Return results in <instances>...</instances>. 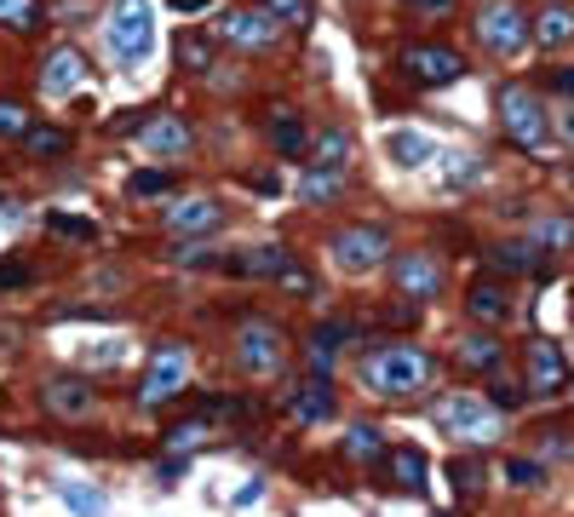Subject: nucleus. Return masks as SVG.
<instances>
[{
	"mask_svg": "<svg viewBox=\"0 0 574 517\" xmlns=\"http://www.w3.org/2000/svg\"><path fill=\"white\" fill-rule=\"evenodd\" d=\"M437 420L454 431V437H471V443H488V431H495V414L477 408L471 396H448V403L437 408Z\"/></svg>",
	"mask_w": 574,
	"mask_h": 517,
	"instance_id": "nucleus-9",
	"label": "nucleus"
},
{
	"mask_svg": "<svg viewBox=\"0 0 574 517\" xmlns=\"http://www.w3.org/2000/svg\"><path fill=\"white\" fill-rule=\"evenodd\" d=\"M24 144H29L35 155H64V150H70V133H58V127H29Z\"/></svg>",
	"mask_w": 574,
	"mask_h": 517,
	"instance_id": "nucleus-30",
	"label": "nucleus"
},
{
	"mask_svg": "<svg viewBox=\"0 0 574 517\" xmlns=\"http://www.w3.org/2000/svg\"><path fill=\"white\" fill-rule=\"evenodd\" d=\"M178 64L190 75H213V41H208V35H196V29H184L178 35Z\"/></svg>",
	"mask_w": 574,
	"mask_h": 517,
	"instance_id": "nucleus-22",
	"label": "nucleus"
},
{
	"mask_svg": "<svg viewBox=\"0 0 574 517\" xmlns=\"http://www.w3.org/2000/svg\"><path fill=\"white\" fill-rule=\"evenodd\" d=\"M558 122H563V127H558V138H563V144H574V110H563Z\"/></svg>",
	"mask_w": 574,
	"mask_h": 517,
	"instance_id": "nucleus-44",
	"label": "nucleus"
},
{
	"mask_svg": "<svg viewBox=\"0 0 574 517\" xmlns=\"http://www.w3.org/2000/svg\"><path fill=\"white\" fill-rule=\"evenodd\" d=\"M528 41H540L546 52H563L574 41V12L569 7H546L535 24H528Z\"/></svg>",
	"mask_w": 574,
	"mask_h": 517,
	"instance_id": "nucleus-18",
	"label": "nucleus"
},
{
	"mask_svg": "<svg viewBox=\"0 0 574 517\" xmlns=\"http://www.w3.org/2000/svg\"><path fill=\"white\" fill-rule=\"evenodd\" d=\"M327 196H339V173L334 167H311L304 173V202H327Z\"/></svg>",
	"mask_w": 574,
	"mask_h": 517,
	"instance_id": "nucleus-31",
	"label": "nucleus"
},
{
	"mask_svg": "<svg viewBox=\"0 0 574 517\" xmlns=\"http://www.w3.org/2000/svg\"><path fill=\"white\" fill-rule=\"evenodd\" d=\"M80 81H87V64H80V52H52L47 58V75H40V92H47V98H70Z\"/></svg>",
	"mask_w": 574,
	"mask_h": 517,
	"instance_id": "nucleus-16",
	"label": "nucleus"
},
{
	"mask_svg": "<svg viewBox=\"0 0 574 517\" xmlns=\"http://www.w3.org/2000/svg\"><path fill=\"white\" fill-rule=\"evenodd\" d=\"M569 386V363L558 345H535L528 351V396H546V391H563Z\"/></svg>",
	"mask_w": 574,
	"mask_h": 517,
	"instance_id": "nucleus-14",
	"label": "nucleus"
},
{
	"mask_svg": "<svg viewBox=\"0 0 574 517\" xmlns=\"http://www.w3.org/2000/svg\"><path fill=\"white\" fill-rule=\"evenodd\" d=\"M477 41L495 58H517L528 47V17L517 0H483L477 7Z\"/></svg>",
	"mask_w": 574,
	"mask_h": 517,
	"instance_id": "nucleus-4",
	"label": "nucleus"
},
{
	"mask_svg": "<svg viewBox=\"0 0 574 517\" xmlns=\"http://www.w3.org/2000/svg\"><path fill=\"white\" fill-rule=\"evenodd\" d=\"M465 311L477 316V323L500 328V323H511V288H500V282H477V288L465 293Z\"/></svg>",
	"mask_w": 574,
	"mask_h": 517,
	"instance_id": "nucleus-17",
	"label": "nucleus"
},
{
	"mask_svg": "<svg viewBox=\"0 0 574 517\" xmlns=\"http://www.w3.org/2000/svg\"><path fill=\"white\" fill-rule=\"evenodd\" d=\"M506 477H517V483H540V466H528V461H517V466H506Z\"/></svg>",
	"mask_w": 574,
	"mask_h": 517,
	"instance_id": "nucleus-39",
	"label": "nucleus"
},
{
	"mask_svg": "<svg viewBox=\"0 0 574 517\" xmlns=\"http://www.w3.org/2000/svg\"><path fill=\"white\" fill-rule=\"evenodd\" d=\"M430 380V356L420 345H385L374 356H362V386L379 396H408Z\"/></svg>",
	"mask_w": 574,
	"mask_h": 517,
	"instance_id": "nucleus-2",
	"label": "nucleus"
},
{
	"mask_svg": "<svg viewBox=\"0 0 574 517\" xmlns=\"http://www.w3.org/2000/svg\"><path fill=\"white\" fill-rule=\"evenodd\" d=\"M184 368H190V356H184V345H161L150 380H144V403H161L173 386H184Z\"/></svg>",
	"mask_w": 574,
	"mask_h": 517,
	"instance_id": "nucleus-15",
	"label": "nucleus"
},
{
	"mask_svg": "<svg viewBox=\"0 0 574 517\" xmlns=\"http://www.w3.org/2000/svg\"><path fill=\"white\" fill-rule=\"evenodd\" d=\"M385 150H391L397 167H430V162H437V138L408 133V127H397L391 138H385Z\"/></svg>",
	"mask_w": 574,
	"mask_h": 517,
	"instance_id": "nucleus-19",
	"label": "nucleus"
},
{
	"mask_svg": "<svg viewBox=\"0 0 574 517\" xmlns=\"http://www.w3.org/2000/svg\"><path fill=\"white\" fill-rule=\"evenodd\" d=\"M460 363L495 374L500 368V340H495V333H465V340H460Z\"/></svg>",
	"mask_w": 574,
	"mask_h": 517,
	"instance_id": "nucleus-21",
	"label": "nucleus"
},
{
	"mask_svg": "<svg viewBox=\"0 0 574 517\" xmlns=\"http://www.w3.org/2000/svg\"><path fill=\"white\" fill-rule=\"evenodd\" d=\"M219 35H224V41H236V47H248V52H264V47L282 41V24L264 7H230L219 17Z\"/></svg>",
	"mask_w": 574,
	"mask_h": 517,
	"instance_id": "nucleus-6",
	"label": "nucleus"
},
{
	"mask_svg": "<svg viewBox=\"0 0 574 517\" xmlns=\"http://www.w3.org/2000/svg\"><path fill=\"white\" fill-rule=\"evenodd\" d=\"M551 87H558L563 98H574V70H558V75H551Z\"/></svg>",
	"mask_w": 574,
	"mask_h": 517,
	"instance_id": "nucleus-43",
	"label": "nucleus"
},
{
	"mask_svg": "<svg viewBox=\"0 0 574 517\" xmlns=\"http://www.w3.org/2000/svg\"><path fill=\"white\" fill-rule=\"evenodd\" d=\"M569 242H574L569 218H546V225H535V248H569Z\"/></svg>",
	"mask_w": 574,
	"mask_h": 517,
	"instance_id": "nucleus-33",
	"label": "nucleus"
},
{
	"mask_svg": "<svg viewBox=\"0 0 574 517\" xmlns=\"http://www.w3.org/2000/svg\"><path fill=\"white\" fill-rule=\"evenodd\" d=\"M224 225V207L213 202V196H190V202H178L173 213H167V230L173 236H208V230H219Z\"/></svg>",
	"mask_w": 574,
	"mask_h": 517,
	"instance_id": "nucleus-11",
	"label": "nucleus"
},
{
	"mask_svg": "<svg viewBox=\"0 0 574 517\" xmlns=\"http://www.w3.org/2000/svg\"><path fill=\"white\" fill-rule=\"evenodd\" d=\"M92 403H98L92 386L75 380V374H64V380H47V408L58 414V420H87Z\"/></svg>",
	"mask_w": 574,
	"mask_h": 517,
	"instance_id": "nucleus-12",
	"label": "nucleus"
},
{
	"mask_svg": "<svg viewBox=\"0 0 574 517\" xmlns=\"http://www.w3.org/2000/svg\"><path fill=\"white\" fill-rule=\"evenodd\" d=\"M523 396H517V386H495V408H517Z\"/></svg>",
	"mask_w": 574,
	"mask_h": 517,
	"instance_id": "nucleus-41",
	"label": "nucleus"
},
{
	"mask_svg": "<svg viewBox=\"0 0 574 517\" xmlns=\"http://www.w3.org/2000/svg\"><path fill=\"white\" fill-rule=\"evenodd\" d=\"M47 230H58V236H75V242H92V236H98V225H92V218H75V213H47Z\"/></svg>",
	"mask_w": 574,
	"mask_h": 517,
	"instance_id": "nucleus-32",
	"label": "nucleus"
},
{
	"mask_svg": "<svg viewBox=\"0 0 574 517\" xmlns=\"http://www.w3.org/2000/svg\"><path fill=\"white\" fill-rule=\"evenodd\" d=\"M64 506H70L75 517H104V494L87 489V483H64Z\"/></svg>",
	"mask_w": 574,
	"mask_h": 517,
	"instance_id": "nucleus-26",
	"label": "nucleus"
},
{
	"mask_svg": "<svg viewBox=\"0 0 574 517\" xmlns=\"http://www.w3.org/2000/svg\"><path fill=\"white\" fill-rule=\"evenodd\" d=\"M271 138H276V150H282V155H299V150H304V122H299V115H276Z\"/></svg>",
	"mask_w": 574,
	"mask_h": 517,
	"instance_id": "nucleus-27",
	"label": "nucleus"
},
{
	"mask_svg": "<svg viewBox=\"0 0 574 517\" xmlns=\"http://www.w3.org/2000/svg\"><path fill=\"white\" fill-rule=\"evenodd\" d=\"M294 414L304 426H316V420H327L334 414V391H327V374H311L299 391H294Z\"/></svg>",
	"mask_w": 574,
	"mask_h": 517,
	"instance_id": "nucleus-20",
	"label": "nucleus"
},
{
	"mask_svg": "<svg viewBox=\"0 0 574 517\" xmlns=\"http://www.w3.org/2000/svg\"><path fill=\"white\" fill-rule=\"evenodd\" d=\"M236 363L248 368V374H276V368H282V333H276L271 323H241Z\"/></svg>",
	"mask_w": 574,
	"mask_h": 517,
	"instance_id": "nucleus-8",
	"label": "nucleus"
},
{
	"mask_svg": "<svg viewBox=\"0 0 574 517\" xmlns=\"http://www.w3.org/2000/svg\"><path fill=\"white\" fill-rule=\"evenodd\" d=\"M276 282H282V288H287V293H311V276H304V270H299V265H287V270H282V276H276Z\"/></svg>",
	"mask_w": 574,
	"mask_h": 517,
	"instance_id": "nucleus-38",
	"label": "nucleus"
},
{
	"mask_svg": "<svg viewBox=\"0 0 574 517\" xmlns=\"http://www.w3.org/2000/svg\"><path fill=\"white\" fill-rule=\"evenodd\" d=\"M391 270H397V288H402V293H414V300H437V288H442L437 258H425V253H402V258H391Z\"/></svg>",
	"mask_w": 574,
	"mask_h": 517,
	"instance_id": "nucleus-10",
	"label": "nucleus"
},
{
	"mask_svg": "<svg viewBox=\"0 0 574 517\" xmlns=\"http://www.w3.org/2000/svg\"><path fill=\"white\" fill-rule=\"evenodd\" d=\"M0 24L29 29V24H35V0H0Z\"/></svg>",
	"mask_w": 574,
	"mask_h": 517,
	"instance_id": "nucleus-34",
	"label": "nucleus"
},
{
	"mask_svg": "<svg viewBox=\"0 0 574 517\" xmlns=\"http://www.w3.org/2000/svg\"><path fill=\"white\" fill-rule=\"evenodd\" d=\"M448 477H454V489H477L483 483V466L477 461H454V471H448Z\"/></svg>",
	"mask_w": 574,
	"mask_h": 517,
	"instance_id": "nucleus-37",
	"label": "nucleus"
},
{
	"mask_svg": "<svg viewBox=\"0 0 574 517\" xmlns=\"http://www.w3.org/2000/svg\"><path fill=\"white\" fill-rule=\"evenodd\" d=\"M495 265H500V270H535V265H540V248H535V242H511V248L495 253Z\"/></svg>",
	"mask_w": 574,
	"mask_h": 517,
	"instance_id": "nucleus-29",
	"label": "nucleus"
},
{
	"mask_svg": "<svg viewBox=\"0 0 574 517\" xmlns=\"http://www.w3.org/2000/svg\"><path fill=\"white\" fill-rule=\"evenodd\" d=\"M0 133H7V138H24V133H29V115L17 110V104H0Z\"/></svg>",
	"mask_w": 574,
	"mask_h": 517,
	"instance_id": "nucleus-36",
	"label": "nucleus"
},
{
	"mask_svg": "<svg viewBox=\"0 0 574 517\" xmlns=\"http://www.w3.org/2000/svg\"><path fill=\"white\" fill-rule=\"evenodd\" d=\"M345 454H351V461H367V466H374L379 454H385V437H379L374 426H351V431H345Z\"/></svg>",
	"mask_w": 574,
	"mask_h": 517,
	"instance_id": "nucleus-24",
	"label": "nucleus"
},
{
	"mask_svg": "<svg viewBox=\"0 0 574 517\" xmlns=\"http://www.w3.org/2000/svg\"><path fill=\"white\" fill-rule=\"evenodd\" d=\"M138 150H150V155L190 150V122H184V115H155L150 127H138Z\"/></svg>",
	"mask_w": 574,
	"mask_h": 517,
	"instance_id": "nucleus-13",
	"label": "nucleus"
},
{
	"mask_svg": "<svg viewBox=\"0 0 574 517\" xmlns=\"http://www.w3.org/2000/svg\"><path fill=\"white\" fill-rule=\"evenodd\" d=\"M264 12L276 17V24H294V29H304L311 24V0H259Z\"/></svg>",
	"mask_w": 574,
	"mask_h": 517,
	"instance_id": "nucleus-28",
	"label": "nucleus"
},
{
	"mask_svg": "<svg viewBox=\"0 0 574 517\" xmlns=\"http://www.w3.org/2000/svg\"><path fill=\"white\" fill-rule=\"evenodd\" d=\"M104 41H110L121 70H138L144 58L155 52V12H150V0H115Z\"/></svg>",
	"mask_w": 574,
	"mask_h": 517,
	"instance_id": "nucleus-3",
	"label": "nucleus"
},
{
	"mask_svg": "<svg viewBox=\"0 0 574 517\" xmlns=\"http://www.w3.org/2000/svg\"><path fill=\"white\" fill-rule=\"evenodd\" d=\"M24 282H29L24 265H7V270H0V288H24Z\"/></svg>",
	"mask_w": 574,
	"mask_h": 517,
	"instance_id": "nucleus-40",
	"label": "nucleus"
},
{
	"mask_svg": "<svg viewBox=\"0 0 574 517\" xmlns=\"http://www.w3.org/2000/svg\"><path fill=\"white\" fill-rule=\"evenodd\" d=\"M385 258H391V242H385V230H379V225H351V230H339V236H334V265H339V270H351V276L385 265Z\"/></svg>",
	"mask_w": 574,
	"mask_h": 517,
	"instance_id": "nucleus-5",
	"label": "nucleus"
},
{
	"mask_svg": "<svg viewBox=\"0 0 574 517\" xmlns=\"http://www.w3.org/2000/svg\"><path fill=\"white\" fill-rule=\"evenodd\" d=\"M391 471H397L402 489H425V454L420 449H397L391 454Z\"/></svg>",
	"mask_w": 574,
	"mask_h": 517,
	"instance_id": "nucleus-25",
	"label": "nucleus"
},
{
	"mask_svg": "<svg viewBox=\"0 0 574 517\" xmlns=\"http://www.w3.org/2000/svg\"><path fill=\"white\" fill-rule=\"evenodd\" d=\"M495 110H500V127H506L511 144H523L528 155H551L558 133H551V115H546V104L528 87H500Z\"/></svg>",
	"mask_w": 574,
	"mask_h": 517,
	"instance_id": "nucleus-1",
	"label": "nucleus"
},
{
	"mask_svg": "<svg viewBox=\"0 0 574 517\" xmlns=\"http://www.w3.org/2000/svg\"><path fill=\"white\" fill-rule=\"evenodd\" d=\"M402 70H408V81H420V87H448L465 75V58L454 47H408Z\"/></svg>",
	"mask_w": 574,
	"mask_h": 517,
	"instance_id": "nucleus-7",
	"label": "nucleus"
},
{
	"mask_svg": "<svg viewBox=\"0 0 574 517\" xmlns=\"http://www.w3.org/2000/svg\"><path fill=\"white\" fill-rule=\"evenodd\" d=\"M402 7H414V12H448L454 0H402Z\"/></svg>",
	"mask_w": 574,
	"mask_h": 517,
	"instance_id": "nucleus-42",
	"label": "nucleus"
},
{
	"mask_svg": "<svg viewBox=\"0 0 574 517\" xmlns=\"http://www.w3.org/2000/svg\"><path fill=\"white\" fill-rule=\"evenodd\" d=\"M316 162L339 173L345 162H351V133H345V127H322V138H316Z\"/></svg>",
	"mask_w": 574,
	"mask_h": 517,
	"instance_id": "nucleus-23",
	"label": "nucleus"
},
{
	"mask_svg": "<svg viewBox=\"0 0 574 517\" xmlns=\"http://www.w3.org/2000/svg\"><path fill=\"white\" fill-rule=\"evenodd\" d=\"M173 185V173H161V167H150V173H133V196H161V190H167Z\"/></svg>",
	"mask_w": 574,
	"mask_h": 517,
	"instance_id": "nucleus-35",
	"label": "nucleus"
}]
</instances>
